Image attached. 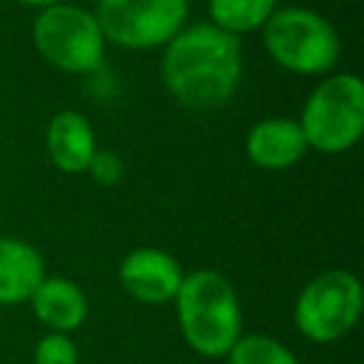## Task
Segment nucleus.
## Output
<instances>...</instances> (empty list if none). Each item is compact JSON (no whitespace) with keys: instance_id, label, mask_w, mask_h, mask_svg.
I'll return each mask as SVG.
<instances>
[{"instance_id":"obj_1","label":"nucleus","mask_w":364,"mask_h":364,"mask_svg":"<svg viewBox=\"0 0 364 364\" xmlns=\"http://www.w3.org/2000/svg\"><path fill=\"white\" fill-rule=\"evenodd\" d=\"M167 95L190 110H218L237 95L245 77L242 41L213 23H188L160 55Z\"/></svg>"},{"instance_id":"obj_2","label":"nucleus","mask_w":364,"mask_h":364,"mask_svg":"<svg viewBox=\"0 0 364 364\" xmlns=\"http://www.w3.org/2000/svg\"><path fill=\"white\" fill-rule=\"evenodd\" d=\"M172 304L185 344L205 359L228 357L245 332L240 294L220 269L200 267L185 272Z\"/></svg>"},{"instance_id":"obj_3","label":"nucleus","mask_w":364,"mask_h":364,"mask_svg":"<svg viewBox=\"0 0 364 364\" xmlns=\"http://www.w3.org/2000/svg\"><path fill=\"white\" fill-rule=\"evenodd\" d=\"M267 58L297 77H324L337 70L342 38L324 13L307 6H279L259 31Z\"/></svg>"},{"instance_id":"obj_4","label":"nucleus","mask_w":364,"mask_h":364,"mask_svg":"<svg viewBox=\"0 0 364 364\" xmlns=\"http://www.w3.org/2000/svg\"><path fill=\"white\" fill-rule=\"evenodd\" d=\"M309 152L344 155L364 135V82L352 70L319 77L297 115Z\"/></svg>"},{"instance_id":"obj_5","label":"nucleus","mask_w":364,"mask_h":364,"mask_svg":"<svg viewBox=\"0 0 364 364\" xmlns=\"http://www.w3.org/2000/svg\"><path fill=\"white\" fill-rule=\"evenodd\" d=\"M31 38L43 63L58 73L90 77L105 68L107 43L92 8L60 0L36 11Z\"/></svg>"},{"instance_id":"obj_6","label":"nucleus","mask_w":364,"mask_h":364,"mask_svg":"<svg viewBox=\"0 0 364 364\" xmlns=\"http://www.w3.org/2000/svg\"><path fill=\"white\" fill-rule=\"evenodd\" d=\"M364 312V287L354 272L332 267L314 274L292 307V322L304 339L332 344L347 337Z\"/></svg>"},{"instance_id":"obj_7","label":"nucleus","mask_w":364,"mask_h":364,"mask_svg":"<svg viewBox=\"0 0 364 364\" xmlns=\"http://www.w3.org/2000/svg\"><path fill=\"white\" fill-rule=\"evenodd\" d=\"M107 46L120 50H162L190 23V0H95Z\"/></svg>"},{"instance_id":"obj_8","label":"nucleus","mask_w":364,"mask_h":364,"mask_svg":"<svg viewBox=\"0 0 364 364\" xmlns=\"http://www.w3.org/2000/svg\"><path fill=\"white\" fill-rule=\"evenodd\" d=\"M185 279V267L162 247H135L120 259L117 282L122 292L147 307L172 304Z\"/></svg>"},{"instance_id":"obj_9","label":"nucleus","mask_w":364,"mask_h":364,"mask_svg":"<svg viewBox=\"0 0 364 364\" xmlns=\"http://www.w3.org/2000/svg\"><path fill=\"white\" fill-rule=\"evenodd\" d=\"M245 155L255 167L282 172L299 165L309 155L297 117L269 115L257 120L245 135Z\"/></svg>"},{"instance_id":"obj_10","label":"nucleus","mask_w":364,"mask_h":364,"mask_svg":"<svg viewBox=\"0 0 364 364\" xmlns=\"http://www.w3.org/2000/svg\"><path fill=\"white\" fill-rule=\"evenodd\" d=\"M46 155L63 175H85L92 155L97 152V132L92 122L75 107L58 110L46 125Z\"/></svg>"},{"instance_id":"obj_11","label":"nucleus","mask_w":364,"mask_h":364,"mask_svg":"<svg viewBox=\"0 0 364 364\" xmlns=\"http://www.w3.org/2000/svg\"><path fill=\"white\" fill-rule=\"evenodd\" d=\"M28 304L38 322L48 327V332L73 334L87 322L90 314L85 289L63 274H46Z\"/></svg>"},{"instance_id":"obj_12","label":"nucleus","mask_w":364,"mask_h":364,"mask_svg":"<svg viewBox=\"0 0 364 364\" xmlns=\"http://www.w3.org/2000/svg\"><path fill=\"white\" fill-rule=\"evenodd\" d=\"M46 274V257L36 245L0 235V307L26 304Z\"/></svg>"},{"instance_id":"obj_13","label":"nucleus","mask_w":364,"mask_h":364,"mask_svg":"<svg viewBox=\"0 0 364 364\" xmlns=\"http://www.w3.org/2000/svg\"><path fill=\"white\" fill-rule=\"evenodd\" d=\"M279 8V0H208V23L240 38L259 33Z\"/></svg>"},{"instance_id":"obj_14","label":"nucleus","mask_w":364,"mask_h":364,"mask_svg":"<svg viewBox=\"0 0 364 364\" xmlns=\"http://www.w3.org/2000/svg\"><path fill=\"white\" fill-rule=\"evenodd\" d=\"M225 359L228 364H299L287 344L262 332H242Z\"/></svg>"},{"instance_id":"obj_15","label":"nucleus","mask_w":364,"mask_h":364,"mask_svg":"<svg viewBox=\"0 0 364 364\" xmlns=\"http://www.w3.org/2000/svg\"><path fill=\"white\" fill-rule=\"evenodd\" d=\"M33 364H80V349L70 334L46 332L36 342Z\"/></svg>"},{"instance_id":"obj_16","label":"nucleus","mask_w":364,"mask_h":364,"mask_svg":"<svg viewBox=\"0 0 364 364\" xmlns=\"http://www.w3.org/2000/svg\"><path fill=\"white\" fill-rule=\"evenodd\" d=\"M125 172H127V167L120 152L110 150V147H97L90 165H87L85 175L90 177L95 185H100V188H117V185L125 180Z\"/></svg>"},{"instance_id":"obj_17","label":"nucleus","mask_w":364,"mask_h":364,"mask_svg":"<svg viewBox=\"0 0 364 364\" xmlns=\"http://www.w3.org/2000/svg\"><path fill=\"white\" fill-rule=\"evenodd\" d=\"M13 3H18V6H23V8H31V11H41V8L60 3V0H13Z\"/></svg>"}]
</instances>
